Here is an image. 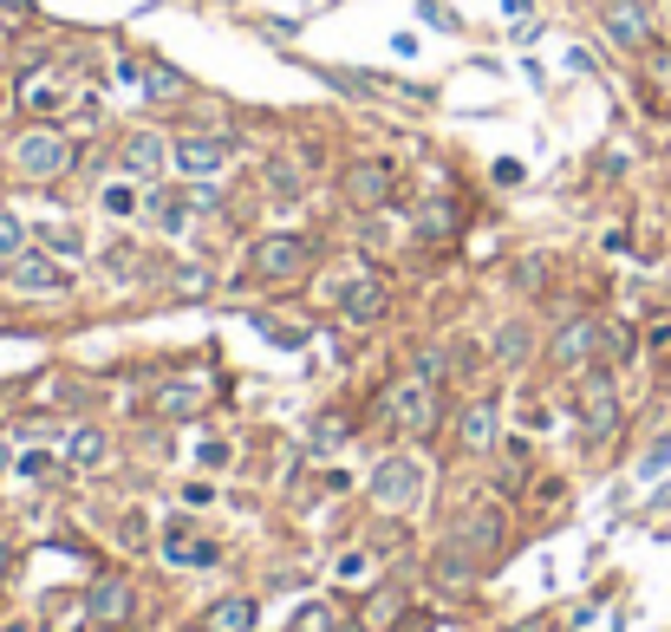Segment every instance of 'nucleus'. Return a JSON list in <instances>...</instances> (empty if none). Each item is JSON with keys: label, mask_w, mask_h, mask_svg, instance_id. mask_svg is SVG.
Listing matches in <instances>:
<instances>
[{"label": "nucleus", "mask_w": 671, "mask_h": 632, "mask_svg": "<svg viewBox=\"0 0 671 632\" xmlns=\"http://www.w3.org/2000/svg\"><path fill=\"white\" fill-rule=\"evenodd\" d=\"M268 189H274V202H300V196H307V176H300L287 157H268Z\"/></svg>", "instance_id": "nucleus-21"}, {"label": "nucleus", "mask_w": 671, "mask_h": 632, "mask_svg": "<svg viewBox=\"0 0 671 632\" xmlns=\"http://www.w3.org/2000/svg\"><path fill=\"white\" fill-rule=\"evenodd\" d=\"M13 176H26V183H52V176H65L72 170V137L59 131V124H26L20 137H13Z\"/></svg>", "instance_id": "nucleus-2"}, {"label": "nucleus", "mask_w": 671, "mask_h": 632, "mask_svg": "<svg viewBox=\"0 0 671 632\" xmlns=\"http://www.w3.org/2000/svg\"><path fill=\"white\" fill-rule=\"evenodd\" d=\"M137 85H144L150 98H183V91H189V78H183V72H170V65H144V72H137Z\"/></svg>", "instance_id": "nucleus-24"}, {"label": "nucleus", "mask_w": 671, "mask_h": 632, "mask_svg": "<svg viewBox=\"0 0 671 632\" xmlns=\"http://www.w3.org/2000/svg\"><path fill=\"white\" fill-rule=\"evenodd\" d=\"M346 437H352V424H346V418H339V411H333V418H320V424H313V450H339V444H346Z\"/></svg>", "instance_id": "nucleus-27"}, {"label": "nucleus", "mask_w": 671, "mask_h": 632, "mask_svg": "<svg viewBox=\"0 0 671 632\" xmlns=\"http://www.w3.org/2000/svg\"><path fill=\"white\" fill-rule=\"evenodd\" d=\"M600 20H607V33H613L626 52H646V46H653V7H646V0H607Z\"/></svg>", "instance_id": "nucleus-10"}, {"label": "nucleus", "mask_w": 671, "mask_h": 632, "mask_svg": "<svg viewBox=\"0 0 671 632\" xmlns=\"http://www.w3.org/2000/svg\"><path fill=\"white\" fill-rule=\"evenodd\" d=\"M529 346H535L529 320H502V333H496V359H502V365H522V359H529Z\"/></svg>", "instance_id": "nucleus-22"}, {"label": "nucleus", "mask_w": 671, "mask_h": 632, "mask_svg": "<svg viewBox=\"0 0 671 632\" xmlns=\"http://www.w3.org/2000/svg\"><path fill=\"white\" fill-rule=\"evenodd\" d=\"M222 463H228V444H222V437H209V444H202V470H222Z\"/></svg>", "instance_id": "nucleus-33"}, {"label": "nucleus", "mask_w": 671, "mask_h": 632, "mask_svg": "<svg viewBox=\"0 0 671 632\" xmlns=\"http://www.w3.org/2000/svg\"><path fill=\"white\" fill-rule=\"evenodd\" d=\"M163 561H176V568H215V542H202L189 516H170L163 522Z\"/></svg>", "instance_id": "nucleus-13"}, {"label": "nucleus", "mask_w": 671, "mask_h": 632, "mask_svg": "<svg viewBox=\"0 0 671 632\" xmlns=\"http://www.w3.org/2000/svg\"><path fill=\"white\" fill-rule=\"evenodd\" d=\"M437 379H444L437 359H424L418 372H405V379L385 392V424H392V431H411V437H418V431H437V411H444V405H437Z\"/></svg>", "instance_id": "nucleus-1"}, {"label": "nucleus", "mask_w": 671, "mask_h": 632, "mask_svg": "<svg viewBox=\"0 0 671 632\" xmlns=\"http://www.w3.org/2000/svg\"><path fill=\"white\" fill-rule=\"evenodd\" d=\"M144 215H150L163 235H183V228H189V202H183L176 189H157V196L144 202Z\"/></svg>", "instance_id": "nucleus-19"}, {"label": "nucleus", "mask_w": 671, "mask_h": 632, "mask_svg": "<svg viewBox=\"0 0 671 632\" xmlns=\"http://www.w3.org/2000/svg\"><path fill=\"white\" fill-rule=\"evenodd\" d=\"M666 26H671V7H666Z\"/></svg>", "instance_id": "nucleus-39"}, {"label": "nucleus", "mask_w": 671, "mask_h": 632, "mask_svg": "<svg viewBox=\"0 0 671 632\" xmlns=\"http://www.w3.org/2000/svg\"><path fill=\"white\" fill-rule=\"evenodd\" d=\"M104 450H111V444H104V431H98V424H78V431L65 437L72 470H98V463H104Z\"/></svg>", "instance_id": "nucleus-20"}, {"label": "nucleus", "mask_w": 671, "mask_h": 632, "mask_svg": "<svg viewBox=\"0 0 671 632\" xmlns=\"http://www.w3.org/2000/svg\"><path fill=\"white\" fill-rule=\"evenodd\" d=\"M20 248H26V222L13 209H0V261H13Z\"/></svg>", "instance_id": "nucleus-28"}, {"label": "nucleus", "mask_w": 671, "mask_h": 632, "mask_svg": "<svg viewBox=\"0 0 671 632\" xmlns=\"http://www.w3.org/2000/svg\"><path fill=\"white\" fill-rule=\"evenodd\" d=\"M52 470V457L46 450H33V457H20V476H46Z\"/></svg>", "instance_id": "nucleus-34"}, {"label": "nucleus", "mask_w": 671, "mask_h": 632, "mask_svg": "<svg viewBox=\"0 0 671 632\" xmlns=\"http://www.w3.org/2000/svg\"><path fill=\"white\" fill-rule=\"evenodd\" d=\"M0 457H7V437H0Z\"/></svg>", "instance_id": "nucleus-38"}, {"label": "nucleus", "mask_w": 671, "mask_h": 632, "mask_svg": "<svg viewBox=\"0 0 671 632\" xmlns=\"http://www.w3.org/2000/svg\"><path fill=\"white\" fill-rule=\"evenodd\" d=\"M581 424H587V444H607V437L620 431V392H613L600 372L581 385Z\"/></svg>", "instance_id": "nucleus-8"}, {"label": "nucleus", "mask_w": 671, "mask_h": 632, "mask_svg": "<svg viewBox=\"0 0 671 632\" xmlns=\"http://www.w3.org/2000/svg\"><path fill=\"white\" fill-rule=\"evenodd\" d=\"M163 163H176V144H163V131H131L124 137V170L131 176H157Z\"/></svg>", "instance_id": "nucleus-16"}, {"label": "nucleus", "mask_w": 671, "mask_h": 632, "mask_svg": "<svg viewBox=\"0 0 671 632\" xmlns=\"http://www.w3.org/2000/svg\"><path fill=\"white\" fill-rule=\"evenodd\" d=\"M666 163H671V137H666Z\"/></svg>", "instance_id": "nucleus-37"}, {"label": "nucleus", "mask_w": 671, "mask_h": 632, "mask_svg": "<svg viewBox=\"0 0 671 632\" xmlns=\"http://www.w3.org/2000/svg\"><path fill=\"white\" fill-rule=\"evenodd\" d=\"M372 568H378L372 555H346V561H339V581H346V587H359V581H365Z\"/></svg>", "instance_id": "nucleus-30"}, {"label": "nucleus", "mask_w": 671, "mask_h": 632, "mask_svg": "<svg viewBox=\"0 0 671 632\" xmlns=\"http://www.w3.org/2000/svg\"><path fill=\"white\" fill-rule=\"evenodd\" d=\"M385 307H392V287H385L372 268H365V274H359V281L339 294V313H346L352 326H372V320H385Z\"/></svg>", "instance_id": "nucleus-14"}, {"label": "nucleus", "mask_w": 671, "mask_h": 632, "mask_svg": "<svg viewBox=\"0 0 671 632\" xmlns=\"http://www.w3.org/2000/svg\"><path fill=\"white\" fill-rule=\"evenodd\" d=\"M392 183H398V176H392V163H385V157H359V163H346V176H339L346 202H352V209H365V215L392 202Z\"/></svg>", "instance_id": "nucleus-7"}, {"label": "nucleus", "mask_w": 671, "mask_h": 632, "mask_svg": "<svg viewBox=\"0 0 671 632\" xmlns=\"http://www.w3.org/2000/svg\"><path fill=\"white\" fill-rule=\"evenodd\" d=\"M254 614H261V607H254L248 594H228V600L209 607V632H254Z\"/></svg>", "instance_id": "nucleus-18"}, {"label": "nucleus", "mask_w": 671, "mask_h": 632, "mask_svg": "<svg viewBox=\"0 0 671 632\" xmlns=\"http://www.w3.org/2000/svg\"><path fill=\"white\" fill-rule=\"evenodd\" d=\"M666 463H671V437H659V444L639 457V476H666Z\"/></svg>", "instance_id": "nucleus-29"}, {"label": "nucleus", "mask_w": 671, "mask_h": 632, "mask_svg": "<svg viewBox=\"0 0 671 632\" xmlns=\"http://www.w3.org/2000/svg\"><path fill=\"white\" fill-rule=\"evenodd\" d=\"M176 170L189 183H215L228 170V137H176Z\"/></svg>", "instance_id": "nucleus-9"}, {"label": "nucleus", "mask_w": 671, "mask_h": 632, "mask_svg": "<svg viewBox=\"0 0 671 632\" xmlns=\"http://www.w3.org/2000/svg\"><path fill=\"white\" fill-rule=\"evenodd\" d=\"M46 248H52V255H65V261H72V255H85V235H78V228H72V222H52V228H46Z\"/></svg>", "instance_id": "nucleus-26"}, {"label": "nucleus", "mask_w": 671, "mask_h": 632, "mask_svg": "<svg viewBox=\"0 0 671 632\" xmlns=\"http://www.w3.org/2000/svg\"><path fill=\"white\" fill-rule=\"evenodd\" d=\"M85 620L117 632L124 620H131V587H124V581H111V574H104V581H91V594H85Z\"/></svg>", "instance_id": "nucleus-15"}, {"label": "nucleus", "mask_w": 671, "mask_h": 632, "mask_svg": "<svg viewBox=\"0 0 671 632\" xmlns=\"http://www.w3.org/2000/svg\"><path fill=\"white\" fill-rule=\"evenodd\" d=\"M594 352H600V320H568V326L555 333V346H548V359H555L561 372L594 365Z\"/></svg>", "instance_id": "nucleus-11"}, {"label": "nucleus", "mask_w": 671, "mask_h": 632, "mask_svg": "<svg viewBox=\"0 0 671 632\" xmlns=\"http://www.w3.org/2000/svg\"><path fill=\"white\" fill-rule=\"evenodd\" d=\"M0 281L13 294H65L72 287V268L52 255V248H20L13 261H0Z\"/></svg>", "instance_id": "nucleus-3"}, {"label": "nucleus", "mask_w": 671, "mask_h": 632, "mask_svg": "<svg viewBox=\"0 0 671 632\" xmlns=\"http://www.w3.org/2000/svg\"><path fill=\"white\" fill-rule=\"evenodd\" d=\"M157 411H163V418H189V411H202V392H196V385H163V392H157Z\"/></svg>", "instance_id": "nucleus-25"}, {"label": "nucleus", "mask_w": 671, "mask_h": 632, "mask_svg": "<svg viewBox=\"0 0 671 632\" xmlns=\"http://www.w3.org/2000/svg\"><path fill=\"white\" fill-rule=\"evenodd\" d=\"M424 483H431V470L418 457H385L372 470V503L378 509H411V503H424Z\"/></svg>", "instance_id": "nucleus-5"}, {"label": "nucleus", "mask_w": 671, "mask_h": 632, "mask_svg": "<svg viewBox=\"0 0 671 632\" xmlns=\"http://www.w3.org/2000/svg\"><path fill=\"white\" fill-rule=\"evenodd\" d=\"M7 555H13V542H7V535H0V568H7Z\"/></svg>", "instance_id": "nucleus-36"}, {"label": "nucleus", "mask_w": 671, "mask_h": 632, "mask_svg": "<svg viewBox=\"0 0 671 632\" xmlns=\"http://www.w3.org/2000/svg\"><path fill=\"white\" fill-rule=\"evenodd\" d=\"M646 346H653V359H671V320H653V333H646Z\"/></svg>", "instance_id": "nucleus-31"}, {"label": "nucleus", "mask_w": 671, "mask_h": 632, "mask_svg": "<svg viewBox=\"0 0 671 632\" xmlns=\"http://www.w3.org/2000/svg\"><path fill=\"white\" fill-rule=\"evenodd\" d=\"M98 209H104L111 222H124V215L144 209V196H137V183H104V189H98Z\"/></svg>", "instance_id": "nucleus-23"}, {"label": "nucleus", "mask_w": 671, "mask_h": 632, "mask_svg": "<svg viewBox=\"0 0 671 632\" xmlns=\"http://www.w3.org/2000/svg\"><path fill=\"white\" fill-rule=\"evenodd\" d=\"M300 632H333V614H326V607H307V614H300Z\"/></svg>", "instance_id": "nucleus-32"}, {"label": "nucleus", "mask_w": 671, "mask_h": 632, "mask_svg": "<svg viewBox=\"0 0 671 632\" xmlns=\"http://www.w3.org/2000/svg\"><path fill=\"white\" fill-rule=\"evenodd\" d=\"M457 437H463V450H489V444H496V405H489V398L463 405V418H457Z\"/></svg>", "instance_id": "nucleus-17"}, {"label": "nucleus", "mask_w": 671, "mask_h": 632, "mask_svg": "<svg viewBox=\"0 0 671 632\" xmlns=\"http://www.w3.org/2000/svg\"><path fill=\"white\" fill-rule=\"evenodd\" d=\"M248 268H254L261 281H300V274L313 268V241H307V235H261V241L248 248Z\"/></svg>", "instance_id": "nucleus-4"}, {"label": "nucleus", "mask_w": 671, "mask_h": 632, "mask_svg": "<svg viewBox=\"0 0 671 632\" xmlns=\"http://www.w3.org/2000/svg\"><path fill=\"white\" fill-rule=\"evenodd\" d=\"M450 548H457V555H470V561H489V555L502 548V516H496V509H470V516L457 522Z\"/></svg>", "instance_id": "nucleus-12"}, {"label": "nucleus", "mask_w": 671, "mask_h": 632, "mask_svg": "<svg viewBox=\"0 0 671 632\" xmlns=\"http://www.w3.org/2000/svg\"><path fill=\"white\" fill-rule=\"evenodd\" d=\"M496 183H522V163H515V157H496Z\"/></svg>", "instance_id": "nucleus-35"}, {"label": "nucleus", "mask_w": 671, "mask_h": 632, "mask_svg": "<svg viewBox=\"0 0 671 632\" xmlns=\"http://www.w3.org/2000/svg\"><path fill=\"white\" fill-rule=\"evenodd\" d=\"M13 98H20V111H33V117L46 124V117H59V111H65L72 85H65V72H59V65H26V72H20V85H13Z\"/></svg>", "instance_id": "nucleus-6"}]
</instances>
